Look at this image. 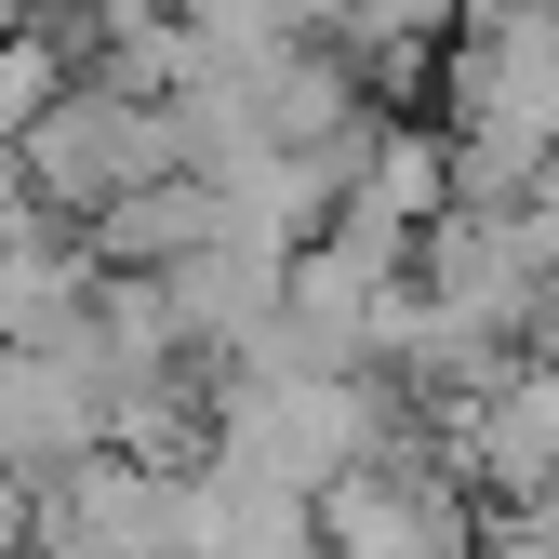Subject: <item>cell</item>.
Instances as JSON below:
<instances>
[{
	"label": "cell",
	"mask_w": 559,
	"mask_h": 559,
	"mask_svg": "<svg viewBox=\"0 0 559 559\" xmlns=\"http://www.w3.org/2000/svg\"><path fill=\"white\" fill-rule=\"evenodd\" d=\"M413 427V400L386 373H307V360H227L214 386V466L266 479V493H333L346 466H373Z\"/></svg>",
	"instance_id": "1"
},
{
	"label": "cell",
	"mask_w": 559,
	"mask_h": 559,
	"mask_svg": "<svg viewBox=\"0 0 559 559\" xmlns=\"http://www.w3.org/2000/svg\"><path fill=\"white\" fill-rule=\"evenodd\" d=\"M440 214H453V133H440V120H386V133H373V160L346 174V214H333V227L427 240Z\"/></svg>",
	"instance_id": "8"
},
{
	"label": "cell",
	"mask_w": 559,
	"mask_h": 559,
	"mask_svg": "<svg viewBox=\"0 0 559 559\" xmlns=\"http://www.w3.org/2000/svg\"><path fill=\"white\" fill-rule=\"evenodd\" d=\"M81 81H94V53L67 27H14V40H0V133H40Z\"/></svg>",
	"instance_id": "10"
},
{
	"label": "cell",
	"mask_w": 559,
	"mask_h": 559,
	"mask_svg": "<svg viewBox=\"0 0 559 559\" xmlns=\"http://www.w3.org/2000/svg\"><path fill=\"white\" fill-rule=\"evenodd\" d=\"M533 520H559V493H546V507H533Z\"/></svg>",
	"instance_id": "14"
},
{
	"label": "cell",
	"mask_w": 559,
	"mask_h": 559,
	"mask_svg": "<svg viewBox=\"0 0 559 559\" xmlns=\"http://www.w3.org/2000/svg\"><path fill=\"white\" fill-rule=\"evenodd\" d=\"M479 493H493L507 520H533L546 493H559V360H507L479 400H453V413H413Z\"/></svg>",
	"instance_id": "5"
},
{
	"label": "cell",
	"mask_w": 559,
	"mask_h": 559,
	"mask_svg": "<svg viewBox=\"0 0 559 559\" xmlns=\"http://www.w3.org/2000/svg\"><path fill=\"white\" fill-rule=\"evenodd\" d=\"M27 174H40V214L94 227V214H120L133 187L187 174V133H174V107H147V94H107V81H81V94H67V107L27 133Z\"/></svg>",
	"instance_id": "3"
},
{
	"label": "cell",
	"mask_w": 559,
	"mask_h": 559,
	"mask_svg": "<svg viewBox=\"0 0 559 559\" xmlns=\"http://www.w3.org/2000/svg\"><path fill=\"white\" fill-rule=\"evenodd\" d=\"M200 27H227V40H333L346 0H187Z\"/></svg>",
	"instance_id": "11"
},
{
	"label": "cell",
	"mask_w": 559,
	"mask_h": 559,
	"mask_svg": "<svg viewBox=\"0 0 559 559\" xmlns=\"http://www.w3.org/2000/svg\"><path fill=\"white\" fill-rule=\"evenodd\" d=\"M466 27V0H346L333 40L360 53V81H440V53Z\"/></svg>",
	"instance_id": "9"
},
{
	"label": "cell",
	"mask_w": 559,
	"mask_h": 559,
	"mask_svg": "<svg viewBox=\"0 0 559 559\" xmlns=\"http://www.w3.org/2000/svg\"><path fill=\"white\" fill-rule=\"evenodd\" d=\"M107 427H120V400H107V373L81 360V346H0V466L14 479L94 466Z\"/></svg>",
	"instance_id": "6"
},
{
	"label": "cell",
	"mask_w": 559,
	"mask_h": 559,
	"mask_svg": "<svg viewBox=\"0 0 559 559\" xmlns=\"http://www.w3.org/2000/svg\"><path fill=\"white\" fill-rule=\"evenodd\" d=\"M546 266H559V240H546L533 200H453V214L413 240V294L520 346V333H533V294H546Z\"/></svg>",
	"instance_id": "4"
},
{
	"label": "cell",
	"mask_w": 559,
	"mask_h": 559,
	"mask_svg": "<svg viewBox=\"0 0 559 559\" xmlns=\"http://www.w3.org/2000/svg\"><path fill=\"white\" fill-rule=\"evenodd\" d=\"M479 546H493L479 479L427 427H400L373 466H346L333 493H320V559H479Z\"/></svg>",
	"instance_id": "2"
},
{
	"label": "cell",
	"mask_w": 559,
	"mask_h": 559,
	"mask_svg": "<svg viewBox=\"0 0 559 559\" xmlns=\"http://www.w3.org/2000/svg\"><path fill=\"white\" fill-rule=\"evenodd\" d=\"M479 559H559V520H493V546Z\"/></svg>",
	"instance_id": "13"
},
{
	"label": "cell",
	"mask_w": 559,
	"mask_h": 559,
	"mask_svg": "<svg viewBox=\"0 0 559 559\" xmlns=\"http://www.w3.org/2000/svg\"><path fill=\"white\" fill-rule=\"evenodd\" d=\"M40 214V174H27V133H0V227Z\"/></svg>",
	"instance_id": "12"
},
{
	"label": "cell",
	"mask_w": 559,
	"mask_h": 559,
	"mask_svg": "<svg viewBox=\"0 0 559 559\" xmlns=\"http://www.w3.org/2000/svg\"><path fill=\"white\" fill-rule=\"evenodd\" d=\"M107 294V253L67 214H14L0 227V346H67Z\"/></svg>",
	"instance_id": "7"
}]
</instances>
